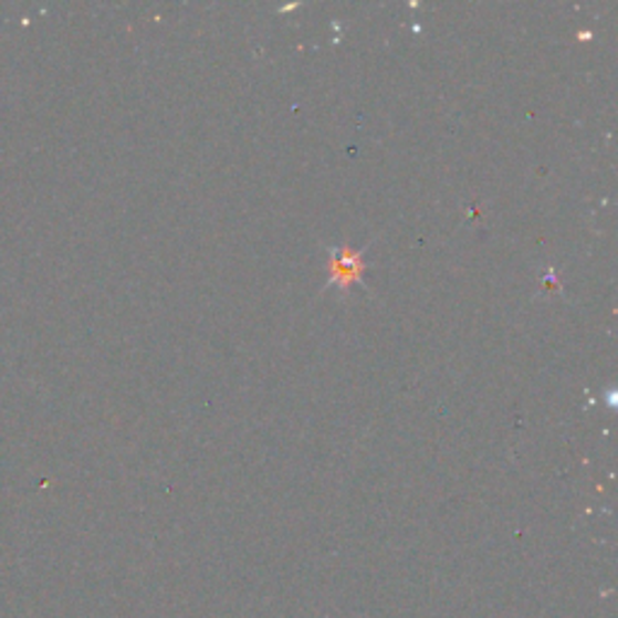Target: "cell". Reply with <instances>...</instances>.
Instances as JSON below:
<instances>
[{"label":"cell","instance_id":"obj_1","mask_svg":"<svg viewBox=\"0 0 618 618\" xmlns=\"http://www.w3.org/2000/svg\"><path fill=\"white\" fill-rule=\"evenodd\" d=\"M365 259L360 252H353L348 247L332 249V261H328V283L338 285L346 291L353 283L363 281Z\"/></svg>","mask_w":618,"mask_h":618}]
</instances>
